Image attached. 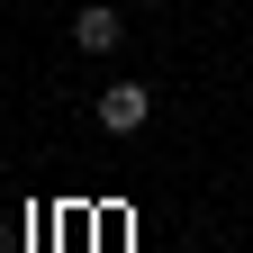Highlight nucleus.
Segmentation results:
<instances>
[{"label": "nucleus", "instance_id": "2", "mask_svg": "<svg viewBox=\"0 0 253 253\" xmlns=\"http://www.w3.org/2000/svg\"><path fill=\"white\" fill-rule=\"evenodd\" d=\"M73 45H82V54H118V45H126V18L90 0V9H73Z\"/></svg>", "mask_w": 253, "mask_h": 253}, {"label": "nucleus", "instance_id": "1", "mask_svg": "<svg viewBox=\"0 0 253 253\" xmlns=\"http://www.w3.org/2000/svg\"><path fill=\"white\" fill-rule=\"evenodd\" d=\"M145 118H154V90L145 82H100V126L109 136H136Z\"/></svg>", "mask_w": 253, "mask_h": 253}, {"label": "nucleus", "instance_id": "3", "mask_svg": "<svg viewBox=\"0 0 253 253\" xmlns=\"http://www.w3.org/2000/svg\"><path fill=\"white\" fill-rule=\"evenodd\" d=\"M136 9H163V0H136Z\"/></svg>", "mask_w": 253, "mask_h": 253}]
</instances>
